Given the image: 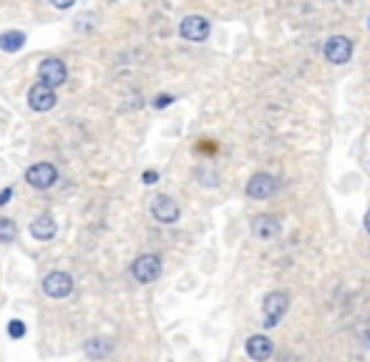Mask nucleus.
<instances>
[{
    "label": "nucleus",
    "mask_w": 370,
    "mask_h": 362,
    "mask_svg": "<svg viewBox=\"0 0 370 362\" xmlns=\"http://www.w3.org/2000/svg\"><path fill=\"white\" fill-rule=\"evenodd\" d=\"M174 104V96H166V93H161V96H156L154 99V108H166V106Z\"/></svg>",
    "instance_id": "a211bd4d"
},
{
    "label": "nucleus",
    "mask_w": 370,
    "mask_h": 362,
    "mask_svg": "<svg viewBox=\"0 0 370 362\" xmlns=\"http://www.w3.org/2000/svg\"><path fill=\"white\" fill-rule=\"evenodd\" d=\"M209 20L204 18V15H186L182 23H179V35L184 40H189V43H204L207 38H209Z\"/></svg>",
    "instance_id": "20e7f679"
},
{
    "label": "nucleus",
    "mask_w": 370,
    "mask_h": 362,
    "mask_svg": "<svg viewBox=\"0 0 370 362\" xmlns=\"http://www.w3.org/2000/svg\"><path fill=\"white\" fill-rule=\"evenodd\" d=\"M10 197H13V186H8V189L0 191V206H6L8 201H10Z\"/></svg>",
    "instance_id": "aec40b11"
},
{
    "label": "nucleus",
    "mask_w": 370,
    "mask_h": 362,
    "mask_svg": "<svg viewBox=\"0 0 370 362\" xmlns=\"http://www.w3.org/2000/svg\"><path fill=\"white\" fill-rule=\"evenodd\" d=\"M26 181L33 189H51L56 181H58V169L53 164H33L31 169L26 172Z\"/></svg>",
    "instance_id": "9d476101"
},
{
    "label": "nucleus",
    "mask_w": 370,
    "mask_h": 362,
    "mask_svg": "<svg viewBox=\"0 0 370 362\" xmlns=\"http://www.w3.org/2000/svg\"><path fill=\"white\" fill-rule=\"evenodd\" d=\"M245 349L255 362H267L275 355V343L267 335H252L245 343Z\"/></svg>",
    "instance_id": "f8f14e48"
},
{
    "label": "nucleus",
    "mask_w": 370,
    "mask_h": 362,
    "mask_svg": "<svg viewBox=\"0 0 370 362\" xmlns=\"http://www.w3.org/2000/svg\"><path fill=\"white\" fill-rule=\"evenodd\" d=\"M287 310H290V297L284 295V292H270V295L264 297L262 302V317H264V327L272 329L278 327L280 320H282L284 315H287Z\"/></svg>",
    "instance_id": "f257e3e1"
},
{
    "label": "nucleus",
    "mask_w": 370,
    "mask_h": 362,
    "mask_svg": "<svg viewBox=\"0 0 370 362\" xmlns=\"http://www.w3.org/2000/svg\"><path fill=\"white\" fill-rule=\"evenodd\" d=\"M43 292H46L48 297H53V299H63V297H68L73 292V277L61 270L51 272V274H46V279H43Z\"/></svg>",
    "instance_id": "423d86ee"
},
{
    "label": "nucleus",
    "mask_w": 370,
    "mask_h": 362,
    "mask_svg": "<svg viewBox=\"0 0 370 362\" xmlns=\"http://www.w3.org/2000/svg\"><path fill=\"white\" fill-rule=\"evenodd\" d=\"M23 46H26V33L23 31H6V33L0 35V51L15 53Z\"/></svg>",
    "instance_id": "2eb2a0df"
},
{
    "label": "nucleus",
    "mask_w": 370,
    "mask_h": 362,
    "mask_svg": "<svg viewBox=\"0 0 370 362\" xmlns=\"http://www.w3.org/2000/svg\"><path fill=\"white\" fill-rule=\"evenodd\" d=\"M282 231V219L278 214H259V217L252 219V234L259 242H270Z\"/></svg>",
    "instance_id": "0eeeda50"
},
{
    "label": "nucleus",
    "mask_w": 370,
    "mask_h": 362,
    "mask_svg": "<svg viewBox=\"0 0 370 362\" xmlns=\"http://www.w3.org/2000/svg\"><path fill=\"white\" fill-rule=\"evenodd\" d=\"M56 104H58L56 91H53L51 86H46V83H40V81L35 86H31V91H28V106H31L33 111L46 113V111H51Z\"/></svg>",
    "instance_id": "9b49d317"
},
{
    "label": "nucleus",
    "mask_w": 370,
    "mask_h": 362,
    "mask_svg": "<svg viewBox=\"0 0 370 362\" xmlns=\"http://www.w3.org/2000/svg\"><path fill=\"white\" fill-rule=\"evenodd\" d=\"M152 217L156 219L159 224H177L179 217H182V209L179 204L174 201L172 197H166V194H159V197L152 199Z\"/></svg>",
    "instance_id": "39448f33"
},
{
    "label": "nucleus",
    "mask_w": 370,
    "mask_h": 362,
    "mask_svg": "<svg viewBox=\"0 0 370 362\" xmlns=\"http://www.w3.org/2000/svg\"><path fill=\"white\" fill-rule=\"evenodd\" d=\"M66 76H68V71L61 58H46L38 68L40 83H46V86H51V88L63 86V83H66Z\"/></svg>",
    "instance_id": "1a4fd4ad"
},
{
    "label": "nucleus",
    "mask_w": 370,
    "mask_h": 362,
    "mask_svg": "<svg viewBox=\"0 0 370 362\" xmlns=\"http://www.w3.org/2000/svg\"><path fill=\"white\" fill-rule=\"evenodd\" d=\"M8 335L15 337V340L26 337V322H23V320H10V324H8Z\"/></svg>",
    "instance_id": "f3484780"
},
{
    "label": "nucleus",
    "mask_w": 370,
    "mask_h": 362,
    "mask_svg": "<svg viewBox=\"0 0 370 362\" xmlns=\"http://www.w3.org/2000/svg\"><path fill=\"white\" fill-rule=\"evenodd\" d=\"M111 349H113V343L108 337H91L86 343V355L91 360H104L106 355H111Z\"/></svg>",
    "instance_id": "4468645a"
},
{
    "label": "nucleus",
    "mask_w": 370,
    "mask_h": 362,
    "mask_svg": "<svg viewBox=\"0 0 370 362\" xmlns=\"http://www.w3.org/2000/svg\"><path fill=\"white\" fill-rule=\"evenodd\" d=\"M56 219L51 217V214H40V217H35L33 222H31V234H33L38 242H51L53 237H56Z\"/></svg>",
    "instance_id": "ddd939ff"
},
{
    "label": "nucleus",
    "mask_w": 370,
    "mask_h": 362,
    "mask_svg": "<svg viewBox=\"0 0 370 362\" xmlns=\"http://www.w3.org/2000/svg\"><path fill=\"white\" fill-rule=\"evenodd\" d=\"M15 234H18V227H15V222H10V219H0V242L8 244V242H13Z\"/></svg>",
    "instance_id": "dca6fc26"
},
{
    "label": "nucleus",
    "mask_w": 370,
    "mask_h": 362,
    "mask_svg": "<svg viewBox=\"0 0 370 362\" xmlns=\"http://www.w3.org/2000/svg\"><path fill=\"white\" fill-rule=\"evenodd\" d=\"M53 6L56 8H61V10H66V8H71L73 3H76V0H51Z\"/></svg>",
    "instance_id": "412c9836"
},
{
    "label": "nucleus",
    "mask_w": 370,
    "mask_h": 362,
    "mask_svg": "<svg viewBox=\"0 0 370 362\" xmlns=\"http://www.w3.org/2000/svg\"><path fill=\"white\" fill-rule=\"evenodd\" d=\"M141 179H144L146 186H152V184H156V181H159V174L154 172V169H149V172H144V176H141Z\"/></svg>",
    "instance_id": "6ab92c4d"
},
{
    "label": "nucleus",
    "mask_w": 370,
    "mask_h": 362,
    "mask_svg": "<svg viewBox=\"0 0 370 362\" xmlns=\"http://www.w3.org/2000/svg\"><path fill=\"white\" fill-rule=\"evenodd\" d=\"M280 189V181L272 174H264V172H259V174H255V176L247 181V189H245V194L250 199H270L275 191Z\"/></svg>",
    "instance_id": "6e6552de"
},
{
    "label": "nucleus",
    "mask_w": 370,
    "mask_h": 362,
    "mask_svg": "<svg viewBox=\"0 0 370 362\" xmlns=\"http://www.w3.org/2000/svg\"><path fill=\"white\" fill-rule=\"evenodd\" d=\"M323 56L332 66H343L353 58V40L348 35H332V38L325 40Z\"/></svg>",
    "instance_id": "f03ea898"
},
{
    "label": "nucleus",
    "mask_w": 370,
    "mask_h": 362,
    "mask_svg": "<svg viewBox=\"0 0 370 362\" xmlns=\"http://www.w3.org/2000/svg\"><path fill=\"white\" fill-rule=\"evenodd\" d=\"M365 229H368V234H370V211L365 214Z\"/></svg>",
    "instance_id": "4be33fe9"
},
{
    "label": "nucleus",
    "mask_w": 370,
    "mask_h": 362,
    "mask_svg": "<svg viewBox=\"0 0 370 362\" xmlns=\"http://www.w3.org/2000/svg\"><path fill=\"white\" fill-rule=\"evenodd\" d=\"M131 277L139 284H152L161 277V259L156 254H141L134 259L131 264Z\"/></svg>",
    "instance_id": "7ed1b4c3"
}]
</instances>
